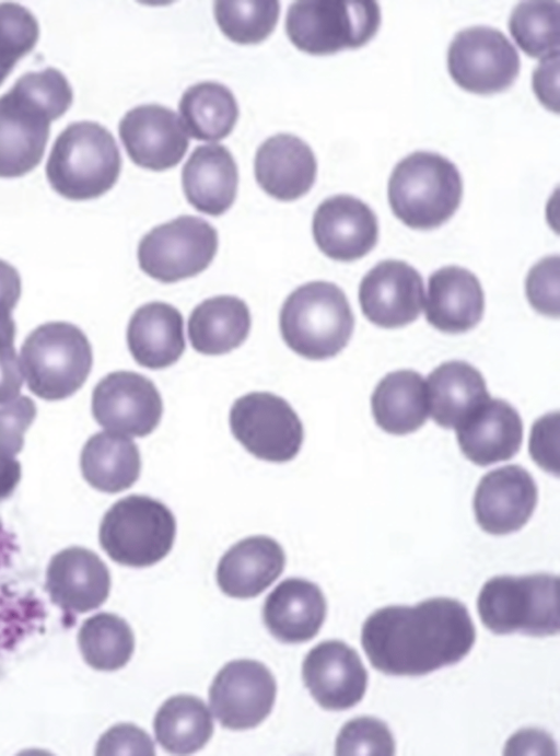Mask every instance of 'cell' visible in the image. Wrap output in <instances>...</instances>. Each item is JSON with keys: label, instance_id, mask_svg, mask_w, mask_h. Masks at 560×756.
<instances>
[{"label": "cell", "instance_id": "24", "mask_svg": "<svg viewBox=\"0 0 560 756\" xmlns=\"http://www.w3.org/2000/svg\"><path fill=\"white\" fill-rule=\"evenodd\" d=\"M483 310L481 284L468 269L446 266L429 277L425 318L434 328L447 334L465 333L480 322Z\"/></svg>", "mask_w": 560, "mask_h": 756}, {"label": "cell", "instance_id": "14", "mask_svg": "<svg viewBox=\"0 0 560 756\" xmlns=\"http://www.w3.org/2000/svg\"><path fill=\"white\" fill-rule=\"evenodd\" d=\"M162 412L163 403L156 386L142 374L115 371L93 389V417L109 432L142 438L158 427Z\"/></svg>", "mask_w": 560, "mask_h": 756}, {"label": "cell", "instance_id": "17", "mask_svg": "<svg viewBox=\"0 0 560 756\" xmlns=\"http://www.w3.org/2000/svg\"><path fill=\"white\" fill-rule=\"evenodd\" d=\"M118 130L131 161L152 171L176 166L189 146L187 131L177 114L158 104L130 109L120 120Z\"/></svg>", "mask_w": 560, "mask_h": 756}, {"label": "cell", "instance_id": "29", "mask_svg": "<svg viewBox=\"0 0 560 756\" xmlns=\"http://www.w3.org/2000/svg\"><path fill=\"white\" fill-rule=\"evenodd\" d=\"M250 324L249 309L243 300L217 295L191 311L187 333L196 351L218 356L240 347L248 336Z\"/></svg>", "mask_w": 560, "mask_h": 756}, {"label": "cell", "instance_id": "44", "mask_svg": "<svg viewBox=\"0 0 560 756\" xmlns=\"http://www.w3.org/2000/svg\"><path fill=\"white\" fill-rule=\"evenodd\" d=\"M21 295V278L18 270L0 259V317L10 316Z\"/></svg>", "mask_w": 560, "mask_h": 756}, {"label": "cell", "instance_id": "28", "mask_svg": "<svg viewBox=\"0 0 560 756\" xmlns=\"http://www.w3.org/2000/svg\"><path fill=\"white\" fill-rule=\"evenodd\" d=\"M429 414L439 426L456 429L490 398L482 374L471 364L452 360L436 367L425 382Z\"/></svg>", "mask_w": 560, "mask_h": 756}, {"label": "cell", "instance_id": "15", "mask_svg": "<svg viewBox=\"0 0 560 756\" xmlns=\"http://www.w3.org/2000/svg\"><path fill=\"white\" fill-rule=\"evenodd\" d=\"M362 313L374 325L397 328L416 321L424 303L420 274L402 260L387 259L375 265L361 280Z\"/></svg>", "mask_w": 560, "mask_h": 756}, {"label": "cell", "instance_id": "27", "mask_svg": "<svg viewBox=\"0 0 560 756\" xmlns=\"http://www.w3.org/2000/svg\"><path fill=\"white\" fill-rule=\"evenodd\" d=\"M127 344L141 367L159 370L174 364L186 347L183 315L160 301L141 305L130 317Z\"/></svg>", "mask_w": 560, "mask_h": 756}, {"label": "cell", "instance_id": "42", "mask_svg": "<svg viewBox=\"0 0 560 756\" xmlns=\"http://www.w3.org/2000/svg\"><path fill=\"white\" fill-rule=\"evenodd\" d=\"M558 428L559 412H549L533 424L529 439L532 458L541 468L555 475H558Z\"/></svg>", "mask_w": 560, "mask_h": 756}, {"label": "cell", "instance_id": "12", "mask_svg": "<svg viewBox=\"0 0 560 756\" xmlns=\"http://www.w3.org/2000/svg\"><path fill=\"white\" fill-rule=\"evenodd\" d=\"M520 68L517 50L493 27L462 30L448 47V72L458 86L470 93L489 95L509 89Z\"/></svg>", "mask_w": 560, "mask_h": 756}, {"label": "cell", "instance_id": "35", "mask_svg": "<svg viewBox=\"0 0 560 756\" xmlns=\"http://www.w3.org/2000/svg\"><path fill=\"white\" fill-rule=\"evenodd\" d=\"M560 5L557 1H522L512 11L510 33L529 57L544 59L559 54Z\"/></svg>", "mask_w": 560, "mask_h": 756}, {"label": "cell", "instance_id": "8", "mask_svg": "<svg viewBox=\"0 0 560 756\" xmlns=\"http://www.w3.org/2000/svg\"><path fill=\"white\" fill-rule=\"evenodd\" d=\"M176 520L161 501L130 495L116 501L104 514L98 539L115 562L143 568L162 560L172 549Z\"/></svg>", "mask_w": 560, "mask_h": 756}, {"label": "cell", "instance_id": "43", "mask_svg": "<svg viewBox=\"0 0 560 756\" xmlns=\"http://www.w3.org/2000/svg\"><path fill=\"white\" fill-rule=\"evenodd\" d=\"M23 385V373L14 348L0 346V405L15 399Z\"/></svg>", "mask_w": 560, "mask_h": 756}, {"label": "cell", "instance_id": "19", "mask_svg": "<svg viewBox=\"0 0 560 756\" xmlns=\"http://www.w3.org/2000/svg\"><path fill=\"white\" fill-rule=\"evenodd\" d=\"M312 231L318 248L339 261L365 256L378 239L375 213L365 202L350 195L325 199L314 212Z\"/></svg>", "mask_w": 560, "mask_h": 756}, {"label": "cell", "instance_id": "2", "mask_svg": "<svg viewBox=\"0 0 560 756\" xmlns=\"http://www.w3.org/2000/svg\"><path fill=\"white\" fill-rule=\"evenodd\" d=\"M72 89L56 68L21 75L0 96V177L25 175L42 161L50 123L72 103Z\"/></svg>", "mask_w": 560, "mask_h": 756}, {"label": "cell", "instance_id": "34", "mask_svg": "<svg viewBox=\"0 0 560 756\" xmlns=\"http://www.w3.org/2000/svg\"><path fill=\"white\" fill-rule=\"evenodd\" d=\"M78 643L84 661L97 671L125 666L135 650V636L128 623L112 613H98L84 620Z\"/></svg>", "mask_w": 560, "mask_h": 756}, {"label": "cell", "instance_id": "23", "mask_svg": "<svg viewBox=\"0 0 560 756\" xmlns=\"http://www.w3.org/2000/svg\"><path fill=\"white\" fill-rule=\"evenodd\" d=\"M326 612V598L317 584L301 578H288L266 597L262 620L277 640L301 643L318 633Z\"/></svg>", "mask_w": 560, "mask_h": 756}, {"label": "cell", "instance_id": "7", "mask_svg": "<svg viewBox=\"0 0 560 756\" xmlns=\"http://www.w3.org/2000/svg\"><path fill=\"white\" fill-rule=\"evenodd\" d=\"M92 363L88 337L67 322L39 325L21 347V369L27 387L46 400L73 395L86 381Z\"/></svg>", "mask_w": 560, "mask_h": 756}, {"label": "cell", "instance_id": "25", "mask_svg": "<svg viewBox=\"0 0 560 756\" xmlns=\"http://www.w3.org/2000/svg\"><path fill=\"white\" fill-rule=\"evenodd\" d=\"M285 555L278 542L265 535L246 537L221 557L217 582L231 597H255L269 588L282 573Z\"/></svg>", "mask_w": 560, "mask_h": 756}, {"label": "cell", "instance_id": "11", "mask_svg": "<svg viewBox=\"0 0 560 756\" xmlns=\"http://www.w3.org/2000/svg\"><path fill=\"white\" fill-rule=\"evenodd\" d=\"M234 438L255 457L284 463L299 453L303 424L291 405L268 392H253L237 398L230 410Z\"/></svg>", "mask_w": 560, "mask_h": 756}, {"label": "cell", "instance_id": "40", "mask_svg": "<svg viewBox=\"0 0 560 756\" xmlns=\"http://www.w3.org/2000/svg\"><path fill=\"white\" fill-rule=\"evenodd\" d=\"M36 416V406L28 396L0 406V456L14 458L24 445V432Z\"/></svg>", "mask_w": 560, "mask_h": 756}, {"label": "cell", "instance_id": "13", "mask_svg": "<svg viewBox=\"0 0 560 756\" xmlns=\"http://www.w3.org/2000/svg\"><path fill=\"white\" fill-rule=\"evenodd\" d=\"M277 685L269 668L254 660L226 663L209 688L211 711L230 730H247L260 724L275 705Z\"/></svg>", "mask_w": 560, "mask_h": 756}, {"label": "cell", "instance_id": "45", "mask_svg": "<svg viewBox=\"0 0 560 756\" xmlns=\"http://www.w3.org/2000/svg\"><path fill=\"white\" fill-rule=\"evenodd\" d=\"M20 478V463L14 458L0 456V501L14 491Z\"/></svg>", "mask_w": 560, "mask_h": 756}, {"label": "cell", "instance_id": "32", "mask_svg": "<svg viewBox=\"0 0 560 756\" xmlns=\"http://www.w3.org/2000/svg\"><path fill=\"white\" fill-rule=\"evenodd\" d=\"M159 744L172 754H192L211 738L213 720L205 701L191 695H176L163 702L153 721Z\"/></svg>", "mask_w": 560, "mask_h": 756}, {"label": "cell", "instance_id": "21", "mask_svg": "<svg viewBox=\"0 0 560 756\" xmlns=\"http://www.w3.org/2000/svg\"><path fill=\"white\" fill-rule=\"evenodd\" d=\"M455 430L460 451L479 466L511 460L523 441L520 414L500 398H488Z\"/></svg>", "mask_w": 560, "mask_h": 756}, {"label": "cell", "instance_id": "22", "mask_svg": "<svg viewBox=\"0 0 560 756\" xmlns=\"http://www.w3.org/2000/svg\"><path fill=\"white\" fill-rule=\"evenodd\" d=\"M254 170L265 193L281 201H292L312 188L317 163L312 149L302 139L278 133L257 149Z\"/></svg>", "mask_w": 560, "mask_h": 756}, {"label": "cell", "instance_id": "33", "mask_svg": "<svg viewBox=\"0 0 560 756\" xmlns=\"http://www.w3.org/2000/svg\"><path fill=\"white\" fill-rule=\"evenodd\" d=\"M180 120L192 138L219 141L234 128L238 118L237 102L225 85L200 82L188 88L179 101Z\"/></svg>", "mask_w": 560, "mask_h": 756}, {"label": "cell", "instance_id": "18", "mask_svg": "<svg viewBox=\"0 0 560 756\" xmlns=\"http://www.w3.org/2000/svg\"><path fill=\"white\" fill-rule=\"evenodd\" d=\"M538 498L532 475L520 465L498 467L485 474L475 491L478 525L492 535L521 530L530 519Z\"/></svg>", "mask_w": 560, "mask_h": 756}, {"label": "cell", "instance_id": "9", "mask_svg": "<svg viewBox=\"0 0 560 756\" xmlns=\"http://www.w3.org/2000/svg\"><path fill=\"white\" fill-rule=\"evenodd\" d=\"M381 25L376 1H296L285 16L291 43L310 55H331L368 44Z\"/></svg>", "mask_w": 560, "mask_h": 756}, {"label": "cell", "instance_id": "38", "mask_svg": "<svg viewBox=\"0 0 560 756\" xmlns=\"http://www.w3.org/2000/svg\"><path fill=\"white\" fill-rule=\"evenodd\" d=\"M337 755H394L395 740L383 721L358 717L343 724L336 740Z\"/></svg>", "mask_w": 560, "mask_h": 756}, {"label": "cell", "instance_id": "4", "mask_svg": "<svg viewBox=\"0 0 560 756\" xmlns=\"http://www.w3.org/2000/svg\"><path fill=\"white\" fill-rule=\"evenodd\" d=\"M279 326L287 346L310 360L338 354L349 342L354 316L345 292L328 281H311L282 304Z\"/></svg>", "mask_w": 560, "mask_h": 756}, {"label": "cell", "instance_id": "31", "mask_svg": "<svg viewBox=\"0 0 560 756\" xmlns=\"http://www.w3.org/2000/svg\"><path fill=\"white\" fill-rule=\"evenodd\" d=\"M80 467L84 479L102 492L116 493L131 487L140 475L137 444L109 431L93 434L84 444Z\"/></svg>", "mask_w": 560, "mask_h": 756}, {"label": "cell", "instance_id": "39", "mask_svg": "<svg viewBox=\"0 0 560 756\" xmlns=\"http://www.w3.org/2000/svg\"><path fill=\"white\" fill-rule=\"evenodd\" d=\"M529 304L540 314L559 316V255L547 256L534 265L525 282Z\"/></svg>", "mask_w": 560, "mask_h": 756}, {"label": "cell", "instance_id": "5", "mask_svg": "<svg viewBox=\"0 0 560 756\" xmlns=\"http://www.w3.org/2000/svg\"><path fill=\"white\" fill-rule=\"evenodd\" d=\"M394 214L415 230H432L458 209L463 181L456 165L439 153L416 151L399 161L388 181Z\"/></svg>", "mask_w": 560, "mask_h": 756}, {"label": "cell", "instance_id": "16", "mask_svg": "<svg viewBox=\"0 0 560 756\" xmlns=\"http://www.w3.org/2000/svg\"><path fill=\"white\" fill-rule=\"evenodd\" d=\"M305 687L326 710H347L365 695L368 672L357 651L341 640L313 647L302 665Z\"/></svg>", "mask_w": 560, "mask_h": 756}, {"label": "cell", "instance_id": "37", "mask_svg": "<svg viewBox=\"0 0 560 756\" xmlns=\"http://www.w3.org/2000/svg\"><path fill=\"white\" fill-rule=\"evenodd\" d=\"M39 36L36 18L14 2L0 3V85L15 63L35 47Z\"/></svg>", "mask_w": 560, "mask_h": 756}, {"label": "cell", "instance_id": "1", "mask_svg": "<svg viewBox=\"0 0 560 756\" xmlns=\"http://www.w3.org/2000/svg\"><path fill=\"white\" fill-rule=\"evenodd\" d=\"M475 640L467 607L444 596L413 606L382 607L361 629V644L371 665L393 676H423L456 664L470 652Z\"/></svg>", "mask_w": 560, "mask_h": 756}, {"label": "cell", "instance_id": "41", "mask_svg": "<svg viewBox=\"0 0 560 756\" xmlns=\"http://www.w3.org/2000/svg\"><path fill=\"white\" fill-rule=\"evenodd\" d=\"M95 753L154 755L155 748L145 731L130 723H120L101 736Z\"/></svg>", "mask_w": 560, "mask_h": 756}, {"label": "cell", "instance_id": "10", "mask_svg": "<svg viewBox=\"0 0 560 756\" xmlns=\"http://www.w3.org/2000/svg\"><path fill=\"white\" fill-rule=\"evenodd\" d=\"M218 244V232L209 222L180 216L141 239L138 261L151 278L172 283L202 272L213 260Z\"/></svg>", "mask_w": 560, "mask_h": 756}, {"label": "cell", "instance_id": "20", "mask_svg": "<svg viewBox=\"0 0 560 756\" xmlns=\"http://www.w3.org/2000/svg\"><path fill=\"white\" fill-rule=\"evenodd\" d=\"M110 574L92 550L69 547L56 554L47 567L46 591L52 603L65 610L86 613L108 597Z\"/></svg>", "mask_w": 560, "mask_h": 756}, {"label": "cell", "instance_id": "46", "mask_svg": "<svg viewBox=\"0 0 560 756\" xmlns=\"http://www.w3.org/2000/svg\"><path fill=\"white\" fill-rule=\"evenodd\" d=\"M16 333L15 322L12 316L0 317V346L14 345Z\"/></svg>", "mask_w": 560, "mask_h": 756}, {"label": "cell", "instance_id": "3", "mask_svg": "<svg viewBox=\"0 0 560 756\" xmlns=\"http://www.w3.org/2000/svg\"><path fill=\"white\" fill-rule=\"evenodd\" d=\"M121 158L113 135L94 121L68 125L55 140L46 163L52 189L71 200L97 198L117 182Z\"/></svg>", "mask_w": 560, "mask_h": 756}, {"label": "cell", "instance_id": "26", "mask_svg": "<svg viewBox=\"0 0 560 756\" xmlns=\"http://www.w3.org/2000/svg\"><path fill=\"white\" fill-rule=\"evenodd\" d=\"M238 185L237 165L220 144L197 147L182 171L186 199L198 211L220 216L233 205Z\"/></svg>", "mask_w": 560, "mask_h": 756}, {"label": "cell", "instance_id": "30", "mask_svg": "<svg viewBox=\"0 0 560 756\" xmlns=\"http://www.w3.org/2000/svg\"><path fill=\"white\" fill-rule=\"evenodd\" d=\"M376 424L387 433L402 435L418 430L429 415L427 385L413 370L386 374L371 396Z\"/></svg>", "mask_w": 560, "mask_h": 756}, {"label": "cell", "instance_id": "6", "mask_svg": "<svg viewBox=\"0 0 560 756\" xmlns=\"http://www.w3.org/2000/svg\"><path fill=\"white\" fill-rule=\"evenodd\" d=\"M559 578L550 573L497 575L481 588L477 609L483 626L495 635H558Z\"/></svg>", "mask_w": 560, "mask_h": 756}, {"label": "cell", "instance_id": "36", "mask_svg": "<svg viewBox=\"0 0 560 756\" xmlns=\"http://www.w3.org/2000/svg\"><path fill=\"white\" fill-rule=\"evenodd\" d=\"M213 8L222 33L242 45L266 39L272 33L280 13L278 1H215Z\"/></svg>", "mask_w": 560, "mask_h": 756}]
</instances>
